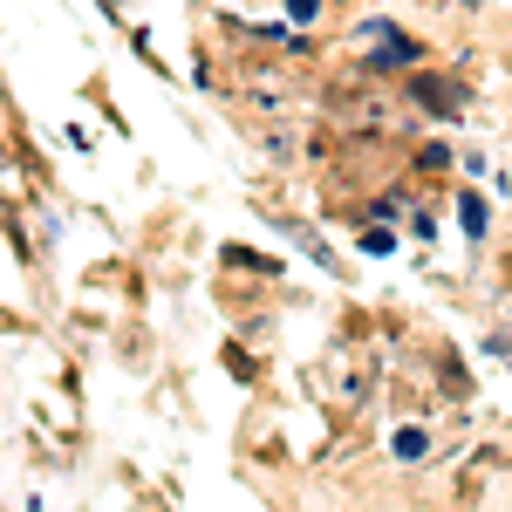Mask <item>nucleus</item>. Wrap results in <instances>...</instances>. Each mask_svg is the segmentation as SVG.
Returning <instances> with one entry per match:
<instances>
[{
	"label": "nucleus",
	"mask_w": 512,
	"mask_h": 512,
	"mask_svg": "<svg viewBox=\"0 0 512 512\" xmlns=\"http://www.w3.org/2000/svg\"><path fill=\"white\" fill-rule=\"evenodd\" d=\"M458 219H465V233H485V198L465 192V198H458Z\"/></svg>",
	"instance_id": "f257e3e1"
},
{
	"label": "nucleus",
	"mask_w": 512,
	"mask_h": 512,
	"mask_svg": "<svg viewBox=\"0 0 512 512\" xmlns=\"http://www.w3.org/2000/svg\"><path fill=\"white\" fill-rule=\"evenodd\" d=\"M396 458H403V465H417V458H424V431H403V437H396Z\"/></svg>",
	"instance_id": "f03ea898"
}]
</instances>
